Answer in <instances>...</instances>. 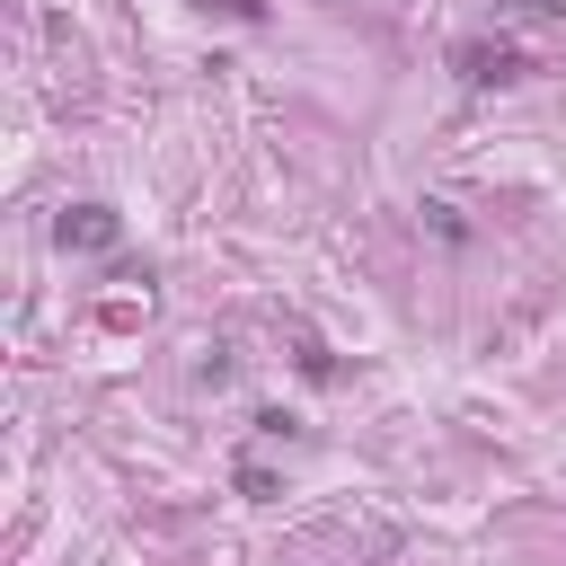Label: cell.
Here are the masks:
<instances>
[{
    "mask_svg": "<svg viewBox=\"0 0 566 566\" xmlns=\"http://www.w3.org/2000/svg\"><path fill=\"white\" fill-rule=\"evenodd\" d=\"M451 71H460L469 88H513L531 62H522V44H504V35H460V44H451Z\"/></svg>",
    "mask_w": 566,
    "mask_h": 566,
    "instance_id": "6da1fadb",
    "label": "cell"
},
{
    "mask_svg": "<svg viewBox=\"0 0 566 566\" xmlns=\"http://www.w3.org/2000/svg\"><path fill=\"white\" fill-rule=\"evenodd\" d=\"M115 230H124V221H115L106 203H71V212L53 221V239H62V248H115Z\"/></svg>",
    "mask_w": 566,
    "mask_h": 566,
    "instance_id": "7a4b0ae2",
    "label": "cell"
}]
</instances>
